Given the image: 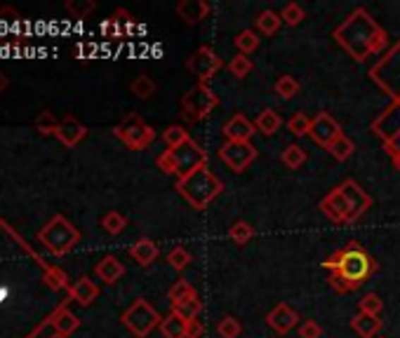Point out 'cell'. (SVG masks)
Returning a JSON list of instances; mask_svg holds the SVG:
<instances>
[{
    "label": "cell",
    "instance_id": "obj_3",
    "mask_svg": "<svg viewBox=\"0 0 400 338\" xmlns=\"http://www.w3.org/2000/svg\"><path fill=\"white\" fill-rule=\"evenodd\" d=\"M174 188H177V193L184 197L193 209L202 211L205 207H210V202H214L217 197L222 195L224 183L219 181V176L205 165L195 169L193 174H188L186 179H179Z\"/></svg>",
    "mask_w": 400,
    "mask_h": 338
},
{
    "label": "cell",
    "instance_id": "obj_48",
    "mask_svg": "<svg viewBox=\"0 0 400 338\" xmlns=\"http://www.w3.org/2000/svg\"><path fill=\"white\" fill-rule=\"evenodd\" d=\"M50 338H68V336H61V334H54V336H50Z\"/></svg>",
    "mask_w": 400,
    "mask_h": 338
},
{
    "label": "cell",
    "instance_id": "obj_40",
    "mask_svg": "<svg viewBox=\"0 0 400 338\" xmlns=\"http://www.w3.org/2000/svg\"><path fill=\"white\" fill-rule=\"evenodd\" d=\"M358 310H360L363 315H377L384 310V301L379 299V294H365L360 301H358Z\"/></svg>",
    "mask_w": 400,
    "mask_h": 338
},
{
    "label": "cell",
    "instance_id": "obj_42",
    "mask_svg": "<svg viewBox=\"0 0 400 338\" xmlns=\"http://www.w3.org/2000/svg\"><path fill=\"white\" fill-rule=\"evenodd\" d=\"M95 3L92 0H68L66 3V12L75 19H85L90 12H95Z\"/></svg>",
    "mask_w": 400,
    "mask_h": 338
},
{
    "label": "cell",
    "instance_id": "obj_19",
    "mask_svg": "<svg viewBox=\"0 0 400 338\" xmlns=\"http://www.w3.org/2000/svg\"><path fill=\"white\" fill-rule=\"evenodd\" d=\"M95 273H97V277H99L102 282H107V284H114V282H118L125 275V265L121 263V258L104 256L99 263H97Z\"/></svg>",
    "mask_w": 400,
    "mask_h": 338
},
{
    "label": "cell",
    "instance_id": "obj_15",
    "mask_svg": "<svg viewBox=\"0 0 400 338\" xmlns=\"http://www.w3.org/2000/svg\"><path fill=\"white\" fill-rule=\"evenodd\" d=\"M54 137H57L64 146L73 148V146H78L80 141L87 137V127L83 125L78 118L66 115L64 120H59V130H57V134H54Z\"/></svg>",
    "mask_w": 400,
    "mask_h": 338
},
{
    "label": "cell",
    "instance_id": "obj_24",
    "mask_svg": "<svg viewBox=\"0 0 400 338\" xmlns=\"http://www.w3.org/2000/svg\"><path fill=\"white\" fill-rule=\"evenodd\" d=\"M255 26H257V31L262 35H276L280 31V26H283V19H280V12L264 10L255 19Z\"/></svg>",
    "mask_w": 400,
    "mask_h": 338
},
{
    "label": "cell",
    "instance_id": "obj_9",
    "mask_svg": "<svg viewBox=\"0 0 400 338\" xmlns=\"http://www.w3.org/2000/svg\"><path fill=\"white\" fill-rule=\"evenodd\" d=\"M257 146L252 141H226L224 146H219V160L226 165L231 172L236 174H243L252 162L257 160Z\"/></svg>",
    "mask_w": 400,
    "mask_h": 338
},
{
    "label": "cell",
    "instance_id": "obj_7",
    "mask_svg": "<svg viewBox=\"0 0 400 338\" xmlns=\"http://www.w3.org/2000/svg\"><path fill=\"white\" fill-rule=\"evenodd\" d=\"M121 322L128 327V331L135 338H146L151 334L153 329L160 327V322H163V317L156 308L151 306L146 299H137L132 306L125 310Z\"/></svg>",
    "mask_w": 400,
    "mask_h": 338
},
{
    "label": "cell",
    "instance_id": "obj_41",
    "mask_svg": "<svg viewBox=\"0 0 400 338\" xmlns=\"http://www.w3.org/2000/svg\"><path fill=\"white\" fill-rule=\"evenodd\" d=\"M45 284L54 289V292H59V289H66L68 287V275L61 270V268H50V270H45Z\"/></svg>",
    "mask_w": 400,
    "mask_h": 338
},
{
    "label": "cell",
    "instance_id": "obj_4",
    "mask_svg": "<svg viewBox=\"0 0 400 338\" xmlns=\"http://www.w3.org/2000/svg\"><path fill=\"white\" fill-rule=\"evenodd\" d=\"M156 165L160 172L174 174L179 179H186L188 174H193L195 169L207 165V153L195 144L193 139H188L186 144H181L179 148H167L165 153L158 155Z\"/></svg>",
    "mask_w": 400,
    "mask_h": 338
},
{
    "label": "cell",
    "instance_id": "obj_12",
    "mask_svg": "<svg viewBox=\"0 0 400 338\" xmlns=\"http://www.w3.org/2000/svg\"><path fill=\"white\" fill-rule=\"evenodd\" d=\"M339 134H344L341 127H339V123H337V120L329 115L327 111H320L318 115L313 118L311 132H308V137H311L318 146L327 148L337 137H339Z\"/></svg>",
    "mask_w": 400,
    "mask_h": 338
},
{
    "label": "cell",
    "instance_id": "obj_31",
    "mask_svg": "<svg viewBox=\"0 0 400 338\" xmlns=\"http://www.w3.org/2000/svg\"><path fill=\"white\" fill-rule=\"evenodd\" d=\"M229 237H231V242L238 244V246L248 244L250 239L255 237V225L248 223V221H236V223L229 228Z\"/></svg>",
    "mask_w": 400,
    "mask_h": 338
},
{
    "label": "cell",
    "instance_id": "obj_39",
    "mask_svg": "<svg viewBox=\"0 0 400 338\" xmlns=\"http://www.w3.org/2000/svg\"><path fill=\"white\" fill-rule=\"evenodd\" d=\"M193 294H198V292H195V287L191 284V282H188V280H177L170 287V294H167V299H170V306H174V303L184 301V299H188V296H193Z\"/></svg>",
    "mask_w": 400,
    "mask_h": 338
},
{
    "label": "cell",
    "instance_id": "obj_30",
    "mask_svg": "<svg viewBox=\"0 0 400 338\" xmlns=\"http://www.w3.org/2000/svg\"><path fill=\"white\" fill-rule=\"evenodd\" d=\"M273 89H276V94L283 99V101H290L299 94V80L294 75H280L276 84H273Z\"/></svg>",
    "mask_w": 400,
    "mask_h": 338
},
{
    "label": "cell",
    "instance_id": "obj_45",
    "mask_svg": "<svg viewBox=\"0 0 400 338\" xmlns=\"http://www.w3.org/2000/svg\"><path fill=\"white\" fill-rule=\"evenodd\" d=\"M202 331H205V327H202V322H200V320H191V322H188L186 338H202Z\"/></svg>",
    "mask_w": 400,
    "mask_h": 338
},
{
    "label": "cell",
    "instance_id": "obj_16",
    "mask_svg": "<svg viewBox=\"0 0 400 338\" xmlns=\"http://www.w3.org/2000/svg\"><path fill=\"white\" fill-rule=\"evenodd\" d=\"M212 12V7L205 0H181L177 5V17L184 24H200L202 19H207V14Z\"/></svg>",
    "mask_w": 400,
    "mask_h": 338
},
{
    "label": "cell",
    "instance_id": "obj_26",
    "mask_svg": "<svg viewBox=\"0 0 400 338\" xmlns=\"http://www.w3.org/2000/svg\"><path fill=\"white\" fill-rule=\"evenodd\" d=\"M130 92L135 94L137 99H142V101H146V99H151L153 94L158 92V84L153 77H149L146 73H139L135 80L130 82Z\"/></svg>",
    "mask_w": 400,
    "mask_h": 338
},
{
    "label": "cell",
    "instance_id": "obj_1",
    "mask_svg": "<svg viewBox=\"0 0 400 338\" xmlns=\"http://www.w3.org/2000/svg\"><path fill=\"white\" fill-rule=\"evenodd\" d=\"M322 268L329 273L327 282L337 294H351L356 289H360L377 273L379 265L365 246H360L358 242H349L341 249L329 254Z\"/></svg>",
    "mask_w": 400,
    "mask_h": 338
},
{
    "label": "cell",
    "instance_id": "obj_2",
    "mask_svg": "<svg viewBox=\"0 0 400 338\" xmlns=\"http://www.w3.org/2000/svg\"><path fill=\"white\" fill-rule=\"evenodd\" d=\"M334 38L356 61H365L370 54L384 52L386 45H389L386 31L363 10V7L356 10L339 28H337Z\"/></svg>",
    "mask_w": 400,
    "mask_h": 338
},
{
    "label": "cell",
    "instance_id": "obj_27",
    "mask_svg": "<svg viewBox=\"0 0 400 338\" xmlns=\"http://www.w3.org/2000/svg\"><path fill=\"white\" fill-rule=\"evenodd\" d=\"M172 310H174L177 315L184 317L186 322L198 320V315H200V310H202V301H200L198 294H193V296H188V299H184V301L174 303Z\"/></svg>",
    "mask_w": 400,
    "mask_h": 338
},
{
    "label": "cell",
    "instance_id": "obj_43",
    "mask_svg": "<svg viewBox=\"0 0 400 338\" xmlns=\"http://www.w3.org/2000/svg\"><path fill=\"white\" fill-rule=\"evenodd\" d=\"M36 130L40 134H57L59 130V120L54 118V113L50 111H43L40 115L36 118Z\"/></svg>",
    "mask_w": 400,
    "mask_h": 338
},
{
    "label": "cell",
    "instance_id": "obj_11",
    "mask_svg": "<svg viewBox=\"0 0 400 338\" xmlns=\"http://www.w3.org/2000/svg\"><path fill=\"white\" fill-rule=\"evenodd\" d=\"M184 66H186L188 73L198 77V82L205 84L207 80H212V77L219 73L222 66H224V61H222V56L217 54L212 47L200 45L191 56H188Z\"/></svg>",
    "mask_w": 400,
    "mask_h": 338
},
{
    "label": "cell",
    "instance_id": "obj_13",
    "mask_svg": "<svg viewBox=\"0 0 400 338\" xmlns=\"http://www.w3.org/2000/svg\"><path fill=\"white\" fill-rule=\"evenodd\" d=\"M266 324H269L276 334H290L294 327H299V315L297 310L290 308L287 303H278V306L266 315Z\"/></svg>",
    "mask_w": 400,
    "mask_h": 338
},
{
    "label": "cell",
    "instance_id": "obj_34",
    "mask_svg": "<svg viewBox=\"0 0 400 338\" xmlns=\"http://www.w3.org/2000/svg\"><path fill=\"white\" fill-rule=\"evenodd\" d=\"M236 47H238V54H245V56H250L252 52H257L259 49V35L255 31H241L236 35Z\"/></svg>",
    "mask_w": 400,
    "mask_h": 338
},
{
    "label": "cell",
    "instance_id": "obj_46",
    "mask_svg": "<svg viewBox=\"0 0 400 338\" xmlns=\"http://www.w3.org/2000/svg\"><path fill=\"white\" fill-rule=\"evenodd\" d=\"M8 84H10L8 75H5L3 70H0V92H5V89H8Z\"/></svg>",
    "mask_w": 400,
    "mask_h": 338
},
{
    "label": "cell",
    "instance_id": "obj_29",
    "mask_svg": "<svg viewBox=\"0 0 400 338\" xmlns=\"http://www.w3.org/2000/svg\"><path fill=\"white\" fill-rule=\"evenodd\" d=\"M311 123H313V118H308L304 111H297L290 120H287V132L297 139L308 137V132H311Z\"/></svg>",
    "mask_w": 400,
    "mask_h": 338
},
{
    "label": "cell",
    "instance_id": "obj_37",
    "mask_svg": "<svg viewBox=\"0 0 400 338\" xmlns=\"http://www.w3.org/2000/svg\"><path fill=\"white\" fill-rule=\"evenodd\" d=\"M280 19L287 26H299L301 21L306 19V10L299 3H287L283 10H280Z\"/></svg>",
    "mask_w": 400,
    "mask_h": 338
},
{
    "label": "cell",
    "instance_id": "obj_25",
    "mask_svg": "<svg viewBox=\"0 0 400 338\" xmlns=\"http://www.w3.org/2000/svg\"><path fill=\"white\" fill-rule=\"evenodd\" d=\"M325 151L332 155V158L337 160V162H346L351 155H353V151H356V144L353 141H351L346 134H339V137H337L332 144H329Z\"/></svg>",
    "mask_w": 400,
    "mask_h": 338
},
{
    "label": "cell",
    "instance_id": "obj_14",
    "mask_svg": "<svg viewBox=\"0 0 400 338\" xmlns=\"http://www.w3.org/2000/svg\"><path fill=\"white\" fill-rule=\"evenodd\" d=\"M222 132L224 137H226V141H250L257 134V127L248 115L236 113L234 118H229L226 123H224Z\"/></svg>",
    "mask_w": 400,
    "mask_h": 338
},
{
    "label": "cell",
    "instance_id": "obj_44",
    "mask_svg": "<svg viewBox=\"0 0 400 338\" xmlns=\"http://www.w3.org/2000/svg\"><path fill=\"white\" fill-rule=\"evenodd\" d=\"M299 338H322V329L315 320H306L299 324Z\"/></svg>",
    "mask_w": 400,
    "mask_h": 338
},
{
    "label": "cell",
    "instance_id": "obj_23",
    "mask_svg": "<svg viewBox=\"0 0 400 338\" xmlns=\"http://www.w3.org/2000/svg\"><path fill=\"white\" fill-rule=\"evenodd\" d=\"M52 327L61 336H71L73 331L80 327V320L68 308H59L57 313L52 315Z\"/></svg>",
    "mask_w": 400,
    "mask_h": 338
},
{
    "label": "cell",
    "instance_id": "obj_22",
    "mask_svg": "<svg viewBox=\"0 0 400 338\" xmlns=\"http://www.w3.org/2000/svg\"><path fill=\"white\" fill-rule=\"evenodd\" d=\"M252 123H255L259 134H264V137H273V134L280 130L283 120H280V115L273 108H264V111H259V115L252 120Z\"/></svg>",
    "mask_w": 400,
    "mask_h": 338
},
{
    "label": "cell",
    "instance_id": "obj_10",
    "mask_svg": "<svg viewBox=\"0 0 400 338\" xmlns=\"http://www.w3.org/2000/svg\"><path fill=\"white\" fill-rule=\"evenodd\" d=\"M339 193H341V200H344V207H346V223H356L365 211L372 207V197L370 193L365 190L360 183L353 181V179H346L341 181L339 186Z\"/></svg>",
    "mask_w": 400,
    "mask_h": 338
},
{
    "label": "cell",
    "instance_id": "obj_38",
    "mask_svg": "<svg viewBox=\"0 0 400 338\" xmlns=\"http://www.w3.org/2000/svg\"><path fill=\"white\" fill-rule=\"evenodd\" d=\"M241 331H243V324L238 322V317H234V315L222 317L219 324H217V334H219V338H238Z\"/></svg>",
    "mask_w": 400,
    "mask_h": 338
},
{
    "label": "cell",
    "instance_id": "obj_33",
    "mask_svg": "<svg viewBox=\"0 0 400 338\" xmlns=\"http://www.w3.org/2000/svg\"><path fill=\"white\" fill-rule=\"evenodd\" d=\"M252 70H255V63H252L250 56L245 54H236L234 59L229 61V73L236 77V80H243V77H248Z\"/></svg>",
    "mask_w": 400,
    "mask_h": 338
},
{
    "label": "cell",
    "instance_id": "obj_5",
    "mask_svg": "<svg viewBox=\"0 0 400 338\" xmlns=\"http://www.w3.org/2000/svg\"><path fill=\"white\" fill-rule=\"evenodd\" d=\"M38 239H40V244H45L47 251L54 254V256H64V254H68L75 244H78L80 232L66 216L57 214L38 230Z\"/></svg>",
    "mask_w": 400,
    "mask_h": 338
},
{
    "label": "cell",
    "instance_id": "obj_17",
    "mask_svg": "<svg viewBox=\"0 0 400 338\" xmlns=\"http://www.w3.org/2000/svg\"><path fill=\"white\" fill-rule=\"evenodd\" d=\"M68 294H71V299L78 303V306H92V303L99 299V287L90 277H80L71 284Z\"/></svg>",
    "mask_w": 400,
    "mask_h": 338
},
{
    "label": "cell",
    "instance_id": "obj_6",
    "mask_svg": "<svg viewBox=\"0 0 400 338\" xmlns=\"http://www.w3.org/2000/svg\"><path fill=\"white\" fill-rule=\"evenodd\" d=\"M179 106H181V118H184L186 123L195 125V123H202L205 118H210V113L219 106V96H217V92L212 87L198 82L181 96Z\"/></svg>",
    "mask_w": 400,
    "mask_h": 338
},
{
    "label": "cell",
    "instance_id": "obj_21",
    "mask_svg": "<svg viewBox=\"0 0 400 338\" xmlns=\"http://www.w3.org/2000/svg\"><path fill=\"white\" fill-rule=\"evenodd\" d=\"M158 329H160V334H163V338H186L188 322L172 310L170 315L163 317V322H160Z\"/></svg>",
    "mask_w": 400,
    "mask_h": 338
},
{
    "label": "cell",
    "instance_id": "obj_18",
    "mask_svg": "<svg viewBox=\"0 0 400 338\" xmlns=\"http://www.w3.org/2000/svg\"><path fill=\"white\" fill-rule=\"evenodd\" d=\"M130 256L135 258L142 268H149L151 263H156V258L160 256V249H158V244L153 242V239L142 237V239H137V242L130 246Z\"/></svg>",
    "mask_w": 400,
    "mask_h": 338
},
{
    "label": "cell",
    "instance_id": "obj_32",
    "mask_svg": "<svg viewBox=\"0 0 400 338\" xmlns=\"http://www.w3.org/2000/svg\"><path fill=\"white\" fill-rule=\"evenodd\" d=\"M167 263H170L172 270L184 273L186 268L193 263V256H191V251H188L186 246H174V249L167 254Z\"/></svg>",
    "mask_w": 400,
    "mask_h": 338
},
{
    "label": "cell",
    "instance_id": "obj_8",
    "mask_svg": "<svg viewBox=\"0 0 400 338\" xmlns=\"http://www.w3.org/2000/svg\"><path fill=\"white\" fill-rule=\"evenodd\" d=\"M114 134L130 148V151H144V148H149L153 141H156L153 127L146 125L137 113H128V115L116 125Z\"/></svg>",
    "mask_w": 400,
    "mask_h": 338
},
{
    "label": "cell",
    "instance_id": "obj_28",
    "mask_svg": "<svg viewBox=\"0 0 400 338\" xmlns=\"http://www.w3.org/2000/svg\"><path fill=\"white\" fill-rule=\"evenodd\" d=\"M306 151L301 148L299 144H290V146H285V151L280 153V162L287 167V169H299V167H304V162H306Z\"/></svg>",
    "mask_w": 400,
    "mask_h": 338
},
{
    "label": "cell",
    "instance_id": "obj_20",
    "mask_svg": "<svg viewBox=\"0 0 400 338\" xmlns=\"http://www.w3.org/2000/svg\"><path fill=\"white\" fill-rule=\"evenodd\" d=\"M351 329H353L360 338H375L379 331H382V320H379L377 315L358 313L353 320H351Z\"/></svg>",
    "mask_w": 400,
    "mask_h": 338
},
{
    "label": "cell",
    "instance_id": "obj_35",
    "mask_svg": "<svg viewBox=\"0 0 400 338\" xmlns=\"http://www.w3.org/2000/svg\"><path fill=\"white\" fill-rule=\"evenodd\" d=\"M188 139L191 137H188L186 127H181V125H170V127H165V132H163V141L167 148H179L181 144H186Z\"/></svg>",
    "mask_w": 400,
    "mask_h": 338
},
{
    "label": "cell",
    "instance_id": "obj_36",
    "mask_svg": "<svg viewBox=\"0 0 400 338\" xmlns=\"http://www.w3.org/2000/svg\"><path fill=\"white\" fill-rule=\"evenodd\" d=\"M125 225H128V218H125L121 211H109V214H104L102 218V228L107 230L109 235H121Z\"/></svg>",
    "mask_w": 400,
    "mask_h": 338
},
{
    "label": "cell",
    "instance_id": "obj_47",
    "mask_svg": "<svg viewBox=\"0 0 400 338\" xmlns=\"http://www.w3.org/2000/svg\"><path fill=\"white\" fill-rule=\"evenodd\" d=\"M393 165H396V169L400 172V155H396V158H393Z\"/></svg>",
    "mask_w": 400,
    "mask_h": 338
}]
</instances>
